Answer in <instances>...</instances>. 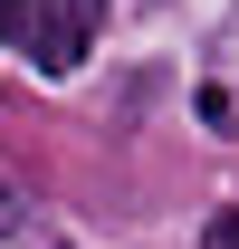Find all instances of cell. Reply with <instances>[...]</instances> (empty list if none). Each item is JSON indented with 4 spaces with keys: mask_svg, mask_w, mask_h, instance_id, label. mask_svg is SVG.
Returning <instances> with one entry per match:
<instances>
[{
    "mask_svg": "<svg viewBox=\"0 0 239 249\" xmlns=\"http://www.w3.org/2000/svg\"><path fill=\"white\" fill-rule=\"evenodd\" d=\"M201 249H239V201H230V211H210V230H201Z\"/></svg>",
    "mask_w": 239,
    "mask_h": 249,
    "instance_id": "3957f363",
    "label": "cell"
},
{
    "mask_svg": "<svg viewBox=\"0 0 239 249\" xmlns=\"http://www.w3.org/2000/svg\"><path fill=\"white\" fill-rule=\"evenodd\" d=\"M29 19H38V0H0V38H29Z\"/></svg>",
    "mask_w": 239,
    "mask_h": 249,
    "instance_id": "277c9868",
    "label": "cell"
},
{
    "mask_svg": "<svg viewBox=\"0 0 239 249\" xmlns=\"http://www.w3.org/2000/svg\"><path fill=\"white\" fill-rule=\"evenodd\" d=\"M86 29H96V0L38 10V19H29V58L48 67V77H77V67H86Z\"/></svg>",
    "mask_w": 239,
    "mask_h": 249,
    "instance_id": "6da1fadb",
    "label": "cell"
},
{
    "mask_svg": "<svg viewBox=\"0 0 239 249\" xmlns=\"http://www.w3.org/2000/svg\"><path fill=\"white\" fill-rule=\"evenodd\" d=\"M201 124H210V134H230V124H239V106H230L220 87H201Z\"/></svg>",
    "mask_w": 239,
    "mask_h": 249,
    "instance_id": "7a4b0ae2",
    "label": "cell"
}]
</instances>
